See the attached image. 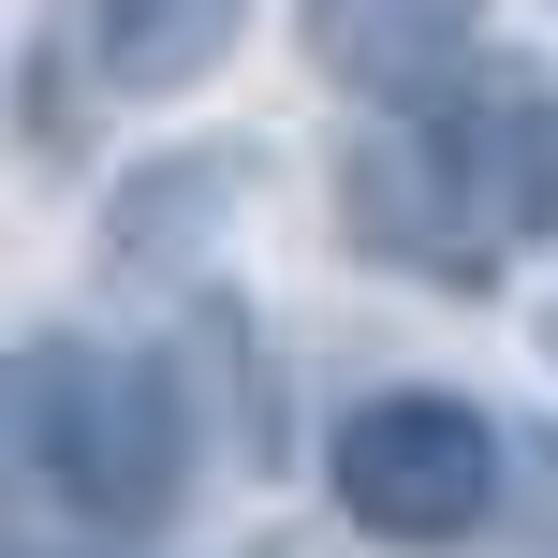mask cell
<instances>
[{
	"mask_svg": "<svg viewBox=\"0 0 558 558\" xmlns=\"http://www.w3.org/2000/svg\"><path fill=\"white\" fill-rule=\"evenodd\" d=\"M15 456L74 530L133 544L192 500V383L133 338H29L15 353Z\"/></svg>",
	"mask_w": 558,
	"mask_h": 558,
	"instance_id": "6da1fadb",
	"label": "cell"
},
{
	"mask_svg": "<svg viewBox=\"0 0 558 558\" xmlns=\"http://www.w3.org/2000/svg\"><path fill=\"white\" fill-rule=\"evenodd\" d=\"M338 221L353 251L412 265V279H485L530 235L514 206V147H500V104H412V118H367L353 162H338Z\"/></svg>",
	"mask_w": 558,
	"mask_h": 558,
	"instance_id": "7a4b0ae2",
	"label": "cell"
},
{
	"mask_svg": "<svg viewBox=\"0 0 558 558\" xmlns=\"http://www.w3.org/2000/svg\"><path fill=\"white\" fill-rule=\"evenodd\" d=\"M324 485L367 544H471L500 514V426L456 383H367L324 426Z\"/></svg>",
	"mask_w": 558,
	"mask_h": 558,
	"instance_id": "3957f363",
	"label": "cell"
},
{
	"mask_svg": "<svg viewBox=\"0 0 558 558\" xmlns=\"http://www.w3.org/2000/svg\"><path fill=\"white\" fill-rule=\"evenodd\" d=\"M294 29L324 59V88H353L367 118H412V104H456L485 0H294Z\"/></svg>",
	"mask_w": 558,
	"mask_h": 558,
	"instance_id": "277c9868",
	"label": "cell"
},
{
	"mask_svg": "<svg viewBox=\"0 0 558 558\" xmlns=\"http://www.w3.org/2000/svg\"><path fill=\"white\" fill-rule=\"evenodd\" d=\"M235 192H251V147H177V162L118 177V206H104V265H147V279L206 265V235L235 221Z\"/></svg>",
	"mask_w": 558,
	"mask_h": 558,
	"instance_id": "5b68a950",
	"label": "cell"
},
{
	"mask_svg": "<svg viewBox=\"0 0 558 558\" xmlns=\"http://www.w3.org/2000/svg\"><path fill=\"white\" fill-rule=\"evenodd\" d=\"M235 15H251V0H74L88 74H104V88H147V104H162V88H192L206 59L235 45Z\"/></svg>",
	"mask_w": 558,
	"mask_h": 558,
	"instance_id": "8992f818",
	"label": "cell"
},
{
	"mask_svg": "<svg viewBox=\"0 0 558 558\" xmlns=\"http://www.w3.org/2000/svg\"><path fill=\"white\" fill-rule=\"evenodd\" d=\"M500 147H514V206H530V235H558V88H544V104H500Z\"/></svg>",
	"mask_w": 558,
	"mask_h": 558,
	"instance_id": "52a82bcc",
	"label": "cell"
},
{
	"mask_svg": "<svg viewBox=\"0 0 558 558\" xmlns=\"http://www.w3.org/2000/svg\"><path fill=\"white\" fill-rule=\"evenodd\" d=\"M530 353H544V367H558V294H544V308H530Z\"/></svg>",
	"mask_w": 558,
	"mask_h": 558,
	"instance_id": "ba28073f",
	"label": "cell"
}]
</instances>
